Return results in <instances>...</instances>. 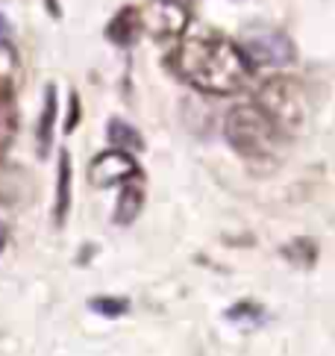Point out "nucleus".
Returning <instances> with one entry per match:
<instances>
[{
	"label": "nucleus",
	"mask_w": 335,
	"mask_h": 356,
	"mask_svg": "<svg viewBox=\"0 0 335 356\" xmlns=\"http://www.w3.org/2000/svg\"><path fill=\"white\" fill-rule=\"evenodd\" d=\"M177 77L203 95H238L253 80L256 62L244 47L221 35H195L174 50Z\"/></svg>",
	"instance_id": "obj_1"
},
{
	"label": "nucleus",
	"mask_w": 335,
	"mask_h": 356,
	"mask_svg": "<svg viewBox=\"0 0 335 356\" xmlns=\"http://www.w3.org/2000/svg\"><path fill=\"white\" fill-rule=\"evenodd\" d=\"M227 145L244 159H265L277 150V138L282 136L277 124L270 121L256 104H241L229 109L224 121Z\"/></svg>",
	"instance_id": "obj_2"
},
{
	"label": "nucleus",
	"mask_w": 335,
	"mask_h": 356,
	"mask_svg": "<svg viewBox=\"0 0 335 356\" xmlns=\"http://www.w3.org/2000/svg\"><path fill=\"white\" fill-rule=\"evenodd\" d=\"M256 106L277 124V130L282 136L297 133L300 124L306 121V95L303 86L291 77H270L259 86L256 92Z\"/></svg>",
	"instance_id": "obj_3"
},
{
	"label": "nucleus",
	"mask_w": 335,
	"mask_h": 356,
	"mask_svg": "<svg viewBox=\"0 0 335 356\" xmlns=\"http://www.w3.org/2000/svg\"><path fill=\"white\" fill-rule=\"evenodd\" d=\"M141 12V30L156 42H174L188 27V9L177 0H147Z\"/></svg>",
	"instance_id": "obj_4"
},
{
	"label": "nucleus",
	"mask_w": 335,
	"mask_h": 356,
	"mask_svg": "<svg viewBox=\"0 0 335 356\" xmlns=\"http://www.w3.org/2000/svg\"><path fill=\"white\" fill-rule=\"evenodd\" d=\"M141 171H138V162L130 156V150H106V154H97L88 165V183L95 188H109V186H121V183H130L136 180Z\"/></svg>",
	"instance_id": "obj_5"
},
{
	"label": "nucleus",
	"mask_w": 335,
	"mask_h": 356,
	"mask_svg": "<svg viewBox=\"0 0 335 356\" xmlns=\"http://www.w3.org/2000/svg\"><path fill=\"white\" fill-rule=\"evenodd\" d=\"M244 50L250 54L256 65H265V68H282L297 59V50H294L291 39L282 33H256L247 39Z\"/></svg>",
	"instance_id": "obj_6"
},
{
	"label": "nucleus",
	"mask_w": 335,
	"mask_h": 356,
	"mask_svg": "<svg viewBox=\"0 0 335 356\" xmlns=\"http://www.w3.org/2000/svg\"><path fill=\"white\" fill-rule=\"evenodd\" d=\"M56 118H59V95H56V86L50 83V86L44 88V106H42V115H38V130H35L38 150H42V156H47L50 147H54Z\"/></svg>",
	"instance_id": "obj_7"
},
{
	"label": "nucleus",
	"mask_w": 335,
	"mask_h": 356,
	"mask_svg": "<svg viewBox=\"0 0 335 356\" xmlns=\"http://www.w3.org/2000/svg\"><path fill=\"white\" fill-rule=\"evenodd\" d=\"M138 33H145V30H141V12H138V9H133V6L121 9L118 15L112 18L109 27H106L109 42L121 44V47H130V44L136 42V35H138Z\"/></svg>",
	"instance_id": "obj_8"
},
{
	"label": "nucleus",
	"mask_w": 335,
	"mask_h": 356,
	"mask_svg": "<svg viewBox=\"0 0 335 356\" xmlns=\"http://www.w3.org/2000/svg\"><path fill=\"white\" fill-rule=\"evenodd\" d=\"M138 180V177H136ZM136 180H130L124 186V192L118 197V203H115V215L112 221L118 227H130L138 215H141V207H145V188H141Z\"/></svg>",
	"instance_id": "obj_9"
},
{
	"label": "nucleus",
	"mask_w": 335,
	"mask_h": 356,
	"mask_svg": "<svg viewBox=\"0 0 335 356\" xmlns=\"http://www.w3.org/2000/svg\"><path fill=\"white\" fill-rule=\"evenodd\" d=\"M18 80V54L9 42H0V104H9Z\"/></svg>",
	"instance_id": "obj_10"
},
{
	"label": "nucleus",
	"mask_w": 335,
	"mask_h": 356,
	"mask_svg": "<svg viewBox=\"0 0 335 356\" xmlns=\"http://www.w3.org/2000/svg\"><path fill=\"white\" fill-rule=\"evenodd\" d=\"M68 207H71V156L62 154L59 156V177H56V203H54V221H56V227L65 224Z\"/></svg>",
	"instance_id": "obj_11"
},
{
	"label": "nucleus",
	"mask_w": 335,
	"mask_h": 356,
	"mask_svg": "<svg viewBox=\"0 0 335 356\" xmlns=\"http://www.w3.org/2000/svg\"><path fill=\"white\" fill-rule=\"evenodd\" d=\"M109 142L115 145V147H121V150H145V138H141V133L136 130L133 124H126L124 118H112L109 121Z\"/></svg>",
	"instance_id": "obj_12"
},
{
	"label": "nucleus",
	"mask_w": 335,
	"mask_h": 356,
	"mask_svg": "<svg viewBox=\"0 0 335 356\" xmlns=\"http://www.w3.org/2000/svg\"><path fill=\"white\" fill-rule=\"evenodd\" d=\"M15 130H18V115L9 100V104H0V159H3V154L9 150L12 138H15Z\"/></svg>",
	"instance_id": "obj_13"
},
{
	"label": "nucleus",
	"mask_w": 335,
	"mask_h": 356,
	"mask_svg": "<svg viewBox=\"0 0 335 356\" xmlns=\"http://www.w3.org/2000/svg\"><path fill=\"white\" fill-rule=\"evenodd\" d=\"M92 312H97L100 318H121L130 312V300L126 298H92L88 300Z\"/></svg>",
	"instance_id": "obj_14"
},
{
	"label": "nucleus",
	"mask_w": 335,
	"mask_h": 356,
	"mask_svg": "<svg viewBox=\"0 0 335 356\" xmlns=\"http://www.w3.org/2000/svg\"><path fill=\"white\" fill-rule=\"evenodd\" d=\"M262 315H265L262 307H256V303H250V300H241L238 307H233L227 312L229 321H256V318H262Z\"/></svg>",
	"instance_id": "obj_15"
},
{
	"label": "nucleus",
	"mask_w": 335,
	"mask_h": 356,
	"mask_svg": "<svg viewBox=\"0 0 335 356\" xmlns=\"http://www.w3.org/2000/svg\"><path fill=\"white\" fill-rule=\"evenodd\" d=\"M76 121H80V97L71 95V118H68V124H65V133H71V130H74Z\"/></svg>",
	"instance_id": "obj_16"
},
{
	"label": "nucleus",
	"mask_w": 335,
	"mask_h": 356,
	"mask_svg": "<svg viewBox=\"0 0 335 356\" xmlns=\"http://www.w3.org/2000/svg\"><path fill=\"white\" fill-rule=\"evenodd\" d=\"M9 39V21L0 15V42H6Z\"/></svg>",
	"instance_id": "obj_17"
},
{
	"label": "nucleus",
	"mask_w": 335,
	"mask_h": 356,
	"mask_svg": "<svg viewBox=\"0 0 335 356\" xmlns=\"http://www.w3.org/2000/svg\"><path fill=\"white\" fill-rule=\"evenodd\" d=\"M6 238H9V233H6V224L0 221V253H3V248H6Z\"/></svg>",
	"instance_id": "obj_18"
},
{
	"label": "nucleus",
	"mask_w": 335,
	"mask_h": 356,
	"mask_svg": "<svg viewBox=\"0 0 335 356\" xmlns=\"http://www.w3.org/2000/svg\"><path fill=\"white\" fill-rule=\"evenodd\" d=\"M50 3V12H54V15H59V6H56V0H47Z\"/></svg>",
	"instance_id": "obj_19"
}]
</instances>
